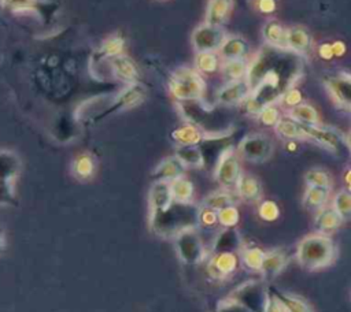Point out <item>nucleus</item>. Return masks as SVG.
<instances>
[{
  "label": "nucleus",
  "instance_id": "1",
  "mask_svg": "<svg viewBox=\"0 0 351 312\" xmlns=\"http://www.w3.org/2000/svg\"><path fill=\"white\" fill-rule=\"evenodd\" d=\"M303 71L299 55L288 49L265 45L261 48L251 63L245 81L251 93L244 101L245 109L256 115L263 107L274 104L291 88H293Z\"/></svg>",
  "mask_w": 351,
  "mask_h": 312
},
{
  "label": "nucleus",
  "instance_id": "2",
  "mask_svg": "<svg viewBox=\"0 0 351 312\" xmlns=\"http://www.w3.org/2000/svg\"><path fill=\"white\" fill-rule=\"evenodd\" d=\"M197 213L195 204L173 201L166 209L151 213V227L160 237H176L197 226Z\"/></svg>",
  "mask_w": 351,
  "mask_h": 312
},
{
  "label": "nucleus",
  "instance_id": "3",
  "mask_svg": "<svg viewBox=\"0 0 351 312\" xmlns=\"http://www.w3.org/2000/svg\"><path fill=\"white\" fill-rule=\"evenodd\" d=\"M335 257V245L329 235L313 234L304 237L296 249V259L306 270H318L330 264Z\"/></svg>",
  "mask_w": 351,
  "mask_h": 312
},
{
  "label": "nucleus",
  "instance_id": "4",
  "mask_svg": "<svg viewBox=\"0 0 351 312\" xmlns=\"http://www.w3.org/2000/svg\"><path fill=\"white\" fill-rule=\"evenodd\" d=\"M169 92L178 101H195L203 97L206 82L200 73L191 67L176 68L169 78Z\"/></svg>",
  "mask_w": 351,
  "mask_h": 312
},
{
  "label": "nucleus",
  "instance_id": "5",
  "mask_svg": "<svg viewBox=\"0 0 351 312\" xmlns=\"http://www.w3.org/2000/svg\"><path fill=\"white\" fill-rule=\"evenodd\" d=\"M21 166V159L15 152L0 149V207L16 205L15 181Z\"/></svg>",
  "mask_w": 351,
  "mask_h": 312
},
{
  "label": "nucleus",
  "instance_id": "6",
  "mask_svg": "<svg viewBox=\"0 0 351 312\" xmlns=\"http://www.w3.org/2000/svg\"><path fill=\"white\" fill-rule=\"evenodd\" d=\"M273 151L274 146L271 140L262 133H252L245 135L237 146L239 155L243 159L254 163L266 161L273 155Z\"/></svg>",
  "mask_w": 351,
  "mask_h": 312
},
{
  "label": "nucleus",
  "instance_id": "7",
  "mask_svg": "<svg viewBox=\"0 0 351 312\" xmlns=\"http://www.w3.org/2000/svg\"><path fill=\"white\" fill-rule=\"evenodd\" d=\"M226 36L222 26L202 23L193 30L191 42L196 52H217Z\"/></svg>",
  "mask_w": 351,
  "mask_h": 312
},
{
  "label": "nucleus",
  "instance_id": "8",
  "mask_svg": "<svg viewBox=\"0 0 351 312\" xmlns=\"http://www.w3.org/2000/svg\"><path fill=\"white\" fill-rule=\"evenodd\" d=\"M176 238V250L178 257L188 264L200 263L206 257V248L200 237L192 230H185L180 233Z\"/></svg>",
  "mask_w": 351,
  "mask_h": 312
},
{
  "label": "nucleus",
  "instance_id": "9",
  "mask_svg": "<svg viewBox=\"0 0 351 312\" xmlns=\"http://www.w3.org/2000/svg\"><path fill=\"white\" fill-rule=\"evenodd\" d=\"M240 174H241V168H240L237 153L230 146L223 149L215 166V171H214L215 181L223 187H230L236 185Z\"/></svg>",
  "mask_w": 351,
  "mask_h": 312
},
{
  "label": "nucleus",
  "instance_id": "10",
  "mask_svg": "<svg viewBox=\"0 0 351 312\" xmlns=\"http://www.w3.org/2000/svg\"><path fill=\"white\" fill-rule=\"evenodd\" d=\"M306 140H313L330 152H337L343 145L348 146L347 138L336 129L324 127L319 125H300Z\"/></svg>",
  "mask_w": 351,
  "mask_h": 312
},
{
  "label": "nucleus",
  "instance_id": "11",
  "mask_svg": "<svg viewBox=\"0 0 351 312\" xmlns=\"http://www.w3.org/2000/svg\"><path fill=\"white\" fill-rule=\"evenodd\" d=\"M350 85L351 78L348 73H340L336 77L325 79V88L332 100L343 109H350Z\"/></svg>",
  "mask_w": 351,
  "mask_h": 312
},
{
  "label": "nucleus",
  "instance_id": "12",
  "mask_svg": "<svg viewBox=\"0 0 351 312\" xmlns=\"http://www.w3.org/2000/svg\"><path fill=\"white\" fill-rule=\"evenodd\" d=\"M251 93V88L245 79L228 81L217 93V101L222 105H236L244 103Z\"/></svg>",
  "mask_w": 351,
  "mask_h": 312
},
{
  "label": "nucleus",
  "instance_id": "13",
  "mask_svg": "<svg viewBox=\"0 0 351 312\" xmlns=\"http://www.w3.org/2000/svg\"><path fill=\"white\" fill-rule=\"evenodd\" d=\"M110 67H111V73H112L114 78H117L118 81H121L126 85L138 82V78H140L138 67H137L136 62L132 57H129L128 55L122 53L119 56L112 57Z\"/></svg>",
  "mask_w": 351,
  "mask_h": 312
},
{
  "label": "nucleus",
  "instance_id": "14",
  "mask_svg": "<svg viewBox=\"0 0 351 312\" xmlns=\"http://www.w3.org/2000/svg\"><path fill=\"white\" fill-rule=\"evenodd\" d=\"M217 52L219 59H223V60L245 59L250 53V44L241 36L230 34V36H226V38L223 40V42L221 44Z\"/></svg>",
  "mask_w": 351,
  "mask_h": 312
},
{
  "label": "nucleus",
  "instance_id": "15",
  "mask_svg": "<svg viewBox=\"0 0 351 312\" xmlns=\"http://www.w3.org/2000/svg\"><path fill=\"white\" fill-rule=\"evenodd\" d=\"M186 171V166L174 155L165 157L158 163V166L152 171L154 181H163L170 182L180 177H184Z\"/></svg>",
  "mask_w": 351,
  "mask_h": 312
},
{
  "label": "nucleus",
  "instance_id": "16",
  "mask_svg": "<svg viewBox=\"0 0 351 312\" xmlns=\"http://www.w3.org/2000/svg\"><path fill=\"white\" fill-rule=\"evenodd\" d=\"M311 36L302 26H292L285 33V49L295 55H307L311 49Z\"/></svg>",
  "mask_w": 351,
  "mask_h": 312
},
{
  "label": "nucleus",
  "instance_id": "17",
  "mask_svg": "<svg viewBox=\"0 0 351 312\" xmlns=\"http://www.w3.org/2000/svg\"><path fill=\"white\" fill-rule=\"evenodd\" d=\"M144 97H145V90L138 82L129 83L115 96L112 107H111L110 111H112V109H118V111L129 109L132 107L138 105L144 100Z\"/></svg>",
  "mask_w": 351,
  "mask_h": 312
},
{
  "label": "nucleus",
  "instance_id": "18",
  "mask_svg": "<svg viewBox=\"0 0 351 312\" xmlns=\"http://www.w3.org/2000/svg\"><path fill=\"white\" fill-rule=\"evenodd\" d=\"M173 201L174 200H173V196L170 192L169 182L154 181V183L149 187V193H148L149 213L166 209Z\"/></svg>",
  "mask_w": 351,
  "mask_h": 312
},
{
  "label": "nucleus",
  "instance_id": "19",
  "mask_svg": "<svg viewBox=\"0 0 351 312\" xmlns=\"http://www.w3.org/2000/svg\"><path fill=\"white\" fill-rule=\"evenodd\" d=\"M232 10L233 0H208L204 15V23L222 26L230 18Z\"/></svg>",
  "mask_w": 351,
  "mask_h": 312
},
{
  "label": "nucleus",
  "instance_id": "20",
  "mask_svg": "<svg viewBox=\"0 0 351 312\" xmlns=\"http://www.w3.org/2000/svg\"><path fill=\"white\" fill-rule=\"evenodd\" d=\"M237 267V257L232 252H221L208 263V274L213 278H223L233 272Z\"/></svg>",
  "mask_w": 351,
  "mask_h": 312
},
{
  "label": "nucleus",
  "instance_id": "21",
  "mask_svg": "<svg viewBox=\"0 0 351 312\" xmlns=\"http://www.w3.org/2000/svg\"><path fill=\"white\" fill-rule=\"evenodd\" d=\"M236 190L240 198L244 201L255 203L262 197V186L261 182L250 174H240L236 182Z\"/></svg>",
  "mask_w": 351,
  "mask_h": 312
},
{
  "label": "nucleus",
  "instance_id": "22",
  "mask_svg": "<svg viewBox=\"0 0 351 312\" xmlns=\"http://www.w3.org/2000/svg\"><path fill=\"white\" fill-rule=\"evenodd\" d=\"M171 138L180 146H188V145H197L204 138H207V135L196 125L185 123L171 131Z\"/></svg>",
  "mask_w": 351,
  "mask_h": 312
},
{
  "label": "nucleus",
  "instance_id": "23",
  "mask_svg": "<svg viewBox=\"0 0 351 312\" xmlns=\"http://www.w3.org/2000/svg\"><path fill=\"white\" fill-rule=\"evenodd\" d=\"M285 33L287 29L284 27V25L274 18L267 19L262 27V37L266 45L276 48L285 49Z\"/></svg>",
  "mask_w": 351,
  "mask_h": 312
},
{
  "label": "nucleus",
  "instance_id": "24",
  "mask_svg": "<svg viewBox=\"0 0 351 312\" xmlns=\"http://www.w3.org/2000/svg\"><path fill=\"white\" fill-rule=\"evenodd\" d=\"M95 171L96 160L90 153L84 152L74 157L71 163V174L74 178H77L78 181H88L95 175Z\"/></svg>",
  "mask_w": 351,
  "mask_h": 312
},
{
  "label": "nucleus",
  "instance_id": "25",
  "mask_svg": "<svg viewBox=\"0 0 351 312\" xmlns=\"http://www.w3.org/2000/svg\"><path fill=\"white\" fill-rule=\"evenodd\" d=\"M341 223V218L336 213V211L332 207H322L318 209L315 216V227L319 234L329 235V233L339 229Z\"/></svg>",
  "mask_w": 351,
  "mask_h": 312
},
{
  "label": "nucleus",
  "instance_id": "26",
  "mask_svg": "<svg viewBox=\"0 0 351 312\" xmlns=\"http://www.w3.org/2000/svg\"><path fill=\"white\" fill-rule=\"evenodd\" d=\"M288 118L293 119L300 125H318V112L317 109L307 103H300L289 108Z\"/></svg>",
  "mask_w": 351,
  "mask_h": 312
},
{
  "label": "nucleus",
  "instance_id": "27",
  "mask_svg": "<svg viewBox=\"0 0 351 312\" xmlns=\"http://www.w3.org/2000/svg\"><path fill=\"white\" fill-rule=\"evenodd\" d=\"M274 130L284 140H306L300 123L295 122L291 118H280L278 122L274 125Z\"/></svg>",
  "mask_w": 351,
  "mask_h": 312
},
{
  "label": "nucleus",
  "instance_id": "28",
  "mask_svg": "<svg viewBox=\"0 0 351 312\" xmlns=\"http://www.w3.org/2000/svg\"><path fill=\"white\" fill-rule=\"evenodd\" d=\"M170 192L174 201L178 203H191L193 197V183L185 177H180L169 182Z\"/></svg>",
  "mask_w": 351,
  "mask_h": 312
},
{
  "label": "nucleus",
  "instance_id": "29",
  "mask_svg": "<svg viewBox=\"0 0 351 312\" xmlns=\"http://www.w3.org/2000/svg\"><path fill=\"white\" fill-rule=\"evenodd\" d=\"M219 70L222 71L223 77L228 81H237V79H245L247 70H248V62L245 59H236V60H225Z\"/></svg>",
  "mask_w": 351,
  "mask_h": 312
},
{
  "label": "nucleus",
  "instance_id": "30",
  "mask_svg": "<svg viewBox=\"0 0 351 312\" xmlns=\"http://www.w3.org/2000/svg\"><path fill=\"white\" fill-rule=\"evenodd\" d=\"M219 56L217 52H196L195 70L203 74H214L219 70Z\"/></svg>",
  "mask_w": 351,
  "mask_h": 312
},
{
  "label": "nucleus",
  "instance_id": "31",
  "mask_svg": "<svg viewBox=\"0 0 351 312\" xmlns=\"http://www.w3.org/2000/svg\"><path fill=\"white\" fill-rule=\"evenodd\" d=\"M329 197V187H319V186H307L303 204L310 209H319L325 205Z\"/></svg>",
  "mask_w": 351,
  "mask_h": 312
},
{
  "label": "nucleus",
  "instance_id": "32",
  "mask_svg": "<svg viewBox=\"0 0 351 312\" xmlns=\"http://www.w3.org/2000/svg\"><path fill=\"white\" fill-rule=\"evenodd\" d=\"M176 156L188 167H202L204 163V157L197 145L178 146Z\"/></svg>",
  "mask_w": 351,
  "mask_h": 312
},
{
  "label": "nucleus",
  "instance_id": "33",
  "mask_svg": "<svg viewBox=\"0 0 351 312\" xmlns=\"http://www.w3.org/2000/svg\"><path fill=\"white\" fill-rule=\"evenodd\" d=\"M285 265V256L281 255L280 252H271V253H265L263 261L261 265V271L263 272L265 276L271 278L276 276Z\"/></svg>",
  "mask_w": 351,
  "mask_h": 312
},
{
  "label": "nucleus",
  "instance_id": "34",
  "mask_svg": "<svg viewBox=\"0 0 351 312\" xmlns=\"http://www.w3.org/2000/svg\"><path fill=\"white\" fill-rule=\"evenodd\" d=\"M234 197L228 190H215L207 194L203 200V207H207L214 211H219L228 205H233Z\"/></svg>",
  "mask_w": 351,
  "mask_h": 312
},
{
  "label": "nucleus",
  "instance_id": "35",
  "mask_svg": "<svg viewBox=\"0 0 351 312\" xmlns=\"http://www.w3.org/2000/svg\"><path fill=\"white\" fill-rule=\"evenodd\" d=\"M123 49H125V40L119 34H111L103 41L99 49V55L106 59H112L115 56L122 55Z\"/></svg>",
  "mask_w": 351,
  "mask_h": 312
},
{
  "label": "nucleus",
  "instance_id": "36",
  "mask_svg": "<svg viewBox=\"0 0 351 312\" xmlns=\"http://www.w3.org/2000/svg\"><path fill=\"white\" fill-rule=\"evenodd\" d=\"M40 3V0H0V5L3 8H7L15 14H38Z\"/></svg>",
  "mask_w": 351,
  "mask_h": 312
},
{
  "label": "nucleus",
  "instance_id": "37",
  "mask_svg": "<svg viewBox=\"0 0 351 312\" xmlns=\"http://www.w3.org/2000/svg\"><path fill=\"white\" fill-rule=\"evenodd\" d=\"M341 220H347L351 213V194L348 190H340L333 198V207Z\"/></svg>",
  "mask_w": 351,
  "mask_h": 312
},
{
  "label": "nucleus",
  "instance_id": "38",
  "mask_svg": "<svg viewBox=\"0 0 351 312\" xmlns=\"http://www.w3.org/2000/svg\"><path fill=\"white\" fill-rule=\"evenodd\" d=\"M304 181L307 186H319L330 189V177L326 171L321 168H311L306 172Z\"/></svg>",
  "mask_w": 351,
  "mask_h": 312
},
{
  "label": "nucleus",
  "instance_id": "39",
  "mask_svg": "<svg viewBox=\"0 0 351 312\" xmlns=\"http://www.w3.org/2000/svg\"><path fill=\"white\" fill-rule=\"evenodd\" d=\"M277 298L282 304V307L287 312H311L308 305L298 297L280 293V294H277Z\"/></svg>",
  "mask_w": 351,
  "mask_h": 312
},
{
  "label": "nucleus",
  "instance_id": "40",
  "mask_svg": "<svg viewBox=\"0 0 351 312\" xmlns=\"http://www.w3.org/2000/svg\"><path fill=\"white\" fill-rule=\"evenodd\" d=\"M217 216H218V224L223 226V227H233L237 224L239 222V209L234 205H228L219 211H217Z\"/></svg>",
  "mask_w": 351,
  "mask_h": 312
},
{
  "label": "nucleus",
  "instance_id": "41",
  "mask_svg": "<svg viewBox=\"0 0 351 312\" xmlns=\"http://www.w3.org/2000/svg\"><path fill=\"white\" fill-rule=\"evenodd\" d=\"M256 118H258V120H259L263 126L274 127V125H276V123L278 122V119H280V112H278V109L276 108L274 104H270V105L263 107V108L256 114Z\"/></svg>",
  "mask_w": 351,
  "mask_h": 312
},
{
  "label": "nucleus",
  "instance_id": "42",
  "mask_svg": "<svg viewBox=\"0 0 351 312\" xmlns=\"http://www.w3.org/2000/svg\"><path fill=\"white\" fill-rule=\"evenodd\" d=\"M265 253L259 248H250L243 252V263L252 270H259L263 261Z\"/></svg>",
  "mask_w": 351,
  "mask_h": 312
},
{
  "label": "nucleus",
  "instance_id": "43",
  "mask_svg": "<svg viewBox=\"0 0 351 312\" xmlns=\"http://www.w3.org/2000/svg\"><path fill=\"white\" fill-rule=\"evenodd\" d=\"M258 212H259V216H261L263 220H266V222H273V220H276V219L278 218V215H280L278 205H277L274 201H271V200H265V201H262L261 205H259Z\"/></svg>",
  "mask_w": 351,
  "mask_h": 312
},
{
  "label": "nucleus",
  "instance_id": "44",
  "mask_svg": "<svg viewBox=\"0 0 351 312\" xmlns=\"http://www.w3.org/2000/svg\"><path fill=\"white\" fill-rule=\"evenodd\" d=\"M218 223V216H217V211L210 209L207 207H202L199 208V213H197V224L204 226V227H213Z\"/></svg>",
  "mask_w": 351,
  "mask_h": 312
},
{
  "label": "nucleus",
  "instance_id": "45",
  "mask_svg": "<svg viewBox=\"0 0 351 312\" xmlns=\"http://www.w3.org/2000/svg\"><path fill=\"white\" fill-rule=\"evenodd\" d=\"M278 101L284 103L287 107L291 108V107H293V105L302 103V93H300V90H299L298 88L293 86V88L288 89V90L281 96V99H280Z\"/></svg>",
  "mask_w": 351,
  "mask_h": 312
},
{
  "label": "nucleus",
  "instance_id": "46",
  "mask_svg": "<svg viewBox=\"0 0 351 312\" xmlns=\"http://www.w3.org/2000/svg\"><path fill=\"white\" fill-rule=\"evenodd\" d=\"M263 312H287L277 297H266L263 302Z\"/></svg>",
  "mask_w": 351,
  "mask_h": 312
},
{
  "label": "nucleus",
  "instance_id": "47",
  "mask_svg": "<svg viewBox=\"0 0 351 312\" xmlns=\"http://www.w3.org/2000/svg\"><path fill=\"white\" fill-rule=\"evenodd\" d=\"M255 7L262 14H271L277 8L276 0H255Z\"/></svg>",
  "mask_w": 351,
  "mask_h": 312
},
{
  "label": "nucleus",
  "instance_id": "48",
  "mask_svg": "<svg viewBox=\"0 0 351 312\" xmlns=\"http://www.w3.org/2000/svg\"><path fill=\"white\" fill-rule=\"evenodd\" d=\"M318 55H319L324 60H330V59L333 57V52H332L330 44H329V42L321 44L319 48H318Z\"/></svg>",
  "mask_w": 351,
  "mask_h": 312
},
{
  "label": "nucleus",
  "instance_id": "49",
  "mask_svg": "<svg viewBox=\"0 0 351 312\" xmlns=\"http://www.w3.org/2000/svg\"><path fill=\"white\" fill-rule=\"evenodd\" d=\"M330 48H332V52H333V56H343L347 51V47L343 41H333L330 44Z\"/></svg>",
  "mask_w": 351,
  "mask_h": 312
},
{
  "label": "nucleus",
  "instance_id": "50",
  "mask_svg": "<svg viewBox=\"0 0 351 312\" xmlns=\"http://www.w3.org/2000/svg\"><path fill=\"white\" fill-rule=\"evenodd\" d=\"M5 248H7V241H5V234H4V230L0 224V256L5 252Z\"/></svg>",
  "mask_w": 351,
  "mask_h": 312
},
{
  "label": "nucleus",
  "instance_id": "51",
  "mask_svg": "<svg viewBox=\"0 0 351 312\" xmlns=\"http://www.w3.org/2000/svg\"><path fill=\"white\" fill-rule=\"evenodd\" d=\"M348 177H350V170L346 171V183H347V186H350V179H348Z\"/></svg>",
  "mask_w": 351,
  "mask_h": 312
},
{
  "label": "nucleus",
  "instance_id": "52",
  "mask_svg": "<svg viewBox=\"0 0 351 312\" xmlns=\"http://www.w3.org/2000/svg\"><path fill=\"white\" fill-rule=\"evenodd\" d=\"M158 1H165V0H158Z\"/></svg>",
  "mask_w": 351,
  "mask_h": 312
}]
</instances>
